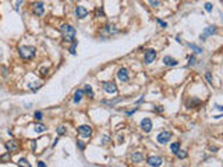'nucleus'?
Returning <instances> with one entry per match:
<instances>
[{"label": "nucleus", "mask_w": 223, "mask_h": 167, "mask_svg": "<svg viewBox=\"0 0 223 167\" xmlns=\"http://www.w3.org/2000/svg\"><path fill=\"white\" fill-rule=\"evenodd\" d=\"M34 130L37 132H39V134H42V132L46 131V127L43 125V124H35V125H34Z\"/></svg>", "instance_id": "20"}, {"label": "nucleus", "mask_w": 223, "mask_h": 167, "mask_svg": "<svg viewBox=\"0 0 223 167\" xmlns=\"http://www.w3.org/2000/svg\"><path fill=\"white\" fill-rule=\"evenodd\" d=\"M163 63L166 64V66H170V67H174V66H177L178 61L176 59H173V57H170V56H166L163 59Z\"/></svg>", "instance_id": "16"}, {"label": "nucleus", "mask_w": 223, "mask_h": 167, "mask_svg": "<svg viewBox=\"0 0 223 167\" xmlns=\"http://www.w3.org/2000/svg\"><path fill=\"white\" fill-rule=\"evenodd\" d=\"M188 46H190V49H192V50H194V52H195L197 54H198V53H202V49H201L200 46L194 45V43H188Z\"/></svg>", "instance_id": "23"}, {"label": "nucleus", "mask_w": 223, "mask_h": 167, "mask_svg": "<svg viewBox=\"0 0 223 167\" xmlns=\"http://www.w3.org/2000/svg\"><path fill=\"white\" fill-rule=\"evenodd\" d=\"M130 160L134 163H140L144 160V155L140 153V152H135V153H131L130 155Z\"/></svg>", "instance_id": "15"}, {"label": "nucleus", "mask_w": 223, "mask_h": 167, "mask_svg": "<svg viewBox=\"0 0 223 167\" xmlns=\"http://www.w3.org/2000/svg\"><path fill=\"white\" fill-rule=\"evenodd\" d=\"M216 107H218V110H220V112H222V110H223V107H222V106H220V104H216Z\"/></svg>", "instance_id": "44"}, {"label": "nucleus", "mask_w": 223, "mask_h": 167, "mask_svg": "<svg viewBox=\"0 0 223 167\" xmlns=\"http://www.w3.org/2000/svg\"><path fill=\"white\" fill-rule=\"evenodd\" d=\"M20 57L24 60H31L35 56V47L34 46H20L18 47Z\"/></svg>", "instance_id": "2"}, {"label": "nucleus", "mask_w": 223, "mask_h": 167, "mask_svg": "<svg viewBox=\"0 0 223 167\" xmlns=\"http://www.w3.org/2000/svg\"><path fill=\"white\" fill-rule=\"evenodd\" d=\"M121 99H123V98H117V99H114V100H103V103L105 104H114V103H117V102H120Z\"/></svg>", "instance_id": "26"}, {"label": "nucleus", "mask_w": 223, "mask_h": 167, "mask_svg": "<svg viewBox=\"0 0 223 167\" xmlns=\"http://www.w3.org/2000/svg\"><path fill=\"white\" fill-rule=\"evenodd\" d=\"M82 92L87 96H89V98H94V90H92V88L89 86V84H87V85L84 86V90H82Z\"/></svg>", "instance_id": "18"}, {"label": "nucleus", "mask_w": 223, "mask_h": 167, "mask_svg": "<svg viewBox=\"0 0 223 167\" xmlns=\"http://www.w3.org/2000/svg\"><path fill=\"white\" fill-rule=\"evenodd\" d=\"M10 155H11V153H9V152H7V153H6V155H3V156H0V162H3V163H7V162H10Z\"/></svg>", "instance_id": "25"}, {"label": "nucleus", "mask_w": 223, "mask_h": 167, "mask_svg": "<svg viewBox=\"0 0 223 167\" xmlns=\"http://www.w3.org/2000/svg\"><path fill=\"white\" fill-rule=\"evenodd\" d=\"M48 71H49L48 68H42V70H41V74H42V75H46V74H48Z\"/></svg>", "instance_id": "39"}, {"label": "nucleus", "mask_w": 223, "mask_h": 167, "mask_svg": "<svg viewBox=\"0 0 223 167\" xmlns=\"http://www.w3.org/2000/svg\"><path fill=\"white\" fill-rule=\"evenodd\" d=\"M170 138H172V134H170V132H169V131H162L159 135L156 136V141H158V144L165 145V144H167Z\"/></svg>", "instance_id": "6"}, {"label": "nucleus", "mask_w": 223, "mask_h": 167, "mask_svg": "<svg viewBox=\"0 0 223 167\" xmlns=\"http://www.w3.org/2000/svg\"><path fill=\"white\" fill-rule=\"evenodd\" d=\"M17 164H18V167H31V163L28 162L25 158H21V159H20L18 162H17Z\"/></svg>", "instance_id": "19"}, {"label": "nucleus", "mask_w": 223, "mask_h": 167, "mask_svg": "<svg viewBox=\"0 0 223 167\" xmlns=\"http://www.w3.org/2000/svg\"><path fill=\"white\" fill-rule=\"evenodd\" d=\"M32 11H34L35 15L41 17V15L45 14V4H43L42 1H35V3L32 4Z\"/></svg>", "instance_id": "3"}, {"label": "nucleus", "mask_w": 223, "mask_h": 167, "mask_svg": "<svg viewBox=\"0 0 223 167\" xmlns=\"http://www.w3.org/2000/svg\"><path fill=\"white\" fill-rule=\"evenodd\" d=\"M137 112V107L134 109V110H131V112H127V116H131V114H134Z\"/></svg>", "instance_id": "40"}, {"label": "nucleus", "mask_w": 223, "mask_h": 167, "mask_svg": "<svg viewBox=\"0 0 223 167\" xmlns=\"http://www.w3.org/2000/svg\"><path fill=\"white\" fill-rule=\"evenodd\" d=\"M212 9H213V6L211 4V3H206V4H205V10H206V11H212Z\"/></svg>", "instance_id": "35"}, {"label": "nucleus", "mask_w": 223, "mask_h": 167, "mask_svg": "<svg viewBox=\"0 0 223 167\" xmlns=\"http://www.w3.org/2000/svg\"><path fill=\"white\" fill-rule=\"evenodd\" d=\"M38 167H46V164L43 162H38Z\"/></svg>", "instance_id": "41"}, {"label": "nucleus", "mask_w": 223, "mask_h": 167, "mask_svg": "<svg viewBox=\"0 0 223 167\" xmlns=\"http://www.w3.org/2000/svg\"><path fill=\"white\" fill-rule=\"evenodd\" d=\"M34 117H35V120H38V121H41L42 118V112H35V114H34Z\"/></svg>", "instance_id": "31"}, {"label": "nucleus", "mask_w": 223, "mask_h": 167, "mask_svg": "<svg viewBox=\"0 0 223 167\" xmlns=\"http://www.w3.org/2000/svg\"><path fill=\"white\" fill-rule=\"evenodd\" d=\"M77 145H78V148H80V149H81V150H84V148H85V146H84V144H82L81 141H78V142H77Z\"/></svg>", "instance_id": "36"}, {"label": "nucleus", "mask_w": 223, "mask_h": 167, "mask_svg": "<svg viewBox=\"0 0 223 167\" xmlns=\"http://www.w3.org/2000/svg\"><path fill=\"white\" fill-rule=\"evenodd\" d=\"M103 34L106 36H110V35H113V34H117V29L112 24H106L105 27H103Z\"/></svg>", "instance_id": "14"}, {"label": "nucleus", "mask_w": 223, "mask_h": 167, "mask_svg": "<svg viewBox=\"0 0 223 167\" xmlns=\"http://www.w3.org/2000/svg\"><path fill=\"white\" fill-rule=\"evenodd\" d=\"M77 131H78V134H80V136L88 138V136H91V134H92V127L91 125H80Z\"/></svg>", "instance_id": "5"}, {"label": "nucleus", "mask_w": 223, "mask_h": 167, "mask_svg": "<svg viewBox=\"0 0 223 167\" xmlns=\"http://www.w3.org/2000/svg\"><path fill=\"white\" fill-rule=\"evenodd\" d=\"M148 1L152 7H159L160 6V0H148Z\"/></svg>", "instance_id": "27"}, {"label": "nucleus", "mask_w": 223, "mask_h": 167, "mask_svg": "<svg viewBox=\"0 0 223 167\" xmlns=\"http://www.w3.org/2000/svg\"><path fill=\"white\" fill-rule=\"evenodd\" d=\"M209 150H211V152H216V150H218V149H216V146H211V148H209Z\"/></svg>", "instance_id": "42"}, {"label": "nucleus", "mask_w": 223, "mask_h": 167, "mask_svg": "<svg viewBox=\"0 0 223 167\" xmlns=\"http://www.w3.org/2000/svg\"><path fill=\"white\" fill-rule=\"evenodd\" d=\"M216 34V27L215 25H209V27H206L204 29V32L201 34V41H206V38L208 36H211V35H215Z\"/></svg>", "instance_id": "7"}, {"label": "nucleus", "mask_w": 223, "mask_h": 167, "mask_svg": "<svg viewBox=\"0 0 223 167\" xmlns=\"http://www.w3.org/2000/svg\"><path fill=\"white\" fill-rule=\"evenodd\" d=\"M57 134H59V135H63V134H66V127H59V128H57Z\"/></svg>", "instance_id": "32"}, {"label": "nucleus", "mask_w": 223, "mask_h": 167, "mask_svg": "<svg viewBox=\"0 0 223 167\" xmlns=\"http://www.w3.org/2000/svg\"><path fill=\"white\" fill-rule=\"evenodd\" d=\"M117 77L120 81H123V82H127L128 79H130V77H128V71H127V68H120L117 71Z\"/></svg>", "instance_id": "13"}, {"label": "nucleus", "mask_w": 223, "mask_h": 167, "mask_svg": "<svg viewBox=\"0 0 223 167\" xmlns=\"http://www.w3.org/2000/svg\"><path fill=\"white\" fill-rule=\"evenodd\" d=\"M170 150H172L173 153H176L177 150H180V144H178V142H173V144L170 145Z\"/></svg>", "instance_id": "22"}, {"label": "nucleus", "mask_w": 223, "mask_h": 167, "mask_svg": "<svg viewBox=\"0 0 223 167\" xmlns=\"http://www.w3.org/2000/svg\"><path fill=\"white\" fill-rule=\"evenodd\" d=\"M60 32H61V36L66 42H74V38H75V29H74L70 24H63L60 27Z\"/></svg>", "instance_id": "1"}, {"label": "nucleus", "mask_w": 223, "mask_h": 167, "mask_svg": "<svg viewBox=\"0 0 223 167\" xmlns=\"http://www.w3.org/2000/svg\"><path fill=\"white\" fill-rule=\"evenodd\" d=\"M103 89H105L106 93H110V95H114V93H117V85H116L113 81H106V82H103Z\"/></svg>", "instance_id": "4"}, {"label": "nucleus", "mask_w": 223, "mask_h": 167, "mask_svg": "<svg viewBox=\"0 0 223 167\" xmlns=\"http://www.w3.org/2000/svg\"><path fill=\"white\" fill-rule=\"evenodd\" d=\"M29 89H34V90H37L38 88H39V86H41V84H39V82H35V84H29Z\"/></svg>", "instance_id": "28"}, {"label": "nucleus", "mask_w": 223, "mask_h": 167, "mask_svg": "<svg viewBox=\"0 0 223 167\" xmlns=\"http://www.w3.org/2000/svg\"><path fill=\"white\" fill-rule=\"evenodd\" d=\"M107 141H109V135H105V136H103V141H102V145L107 144Z\"/></svg>", "instance_id": "37"}, {"label": "nucleus", "mask_w": 223, "mask_h": 167, "mask_svg": "<svg viewBox=\"0 0 223 167\" xmlns=\"http://www.w3.org/2000/svg\"><path fill=\"white\" fill-rule=\"evenodd\" d=\"M57 142H59V139H57V138H56V141H55V142H53V144H52V148H55L56 145H57Z\"/></svg>", "instance_id": "43"}, {"label": "nucleus", "mask_w": 223, "mask_h": 167, "mask_svg": "<svg viewBox=\"0 0 223 167\" xmlns=\"http://www.w3.org/2000/svg\"><path fill=\"white\" fill-rule=\"evenodd\" d=\"M141 130L144 132H151V130H152V121H151V118H144L141 121Z\"/></svg>", "instance_id": "11"}, {"label": "nucleus", "mask_w": 223, "mask_h": 167, "mask_svg": "<svg viewBox=\"0 0 223 167\" xmlns=\"http://www.w3.org/2000/svg\"><path fill=\"white\" fill-rule=\"evenodd\" d=\"M95 17H105V13H103V9L102 7H96L95 9Z\"/></svg>", "instance_id": "21"}, {"label": "nucleus", "mask_w": 223, "mask_h": 167, "mask_svg": "<svg viewBox=\"0 0 223 167\" xmlns=\"http://www.w3.org/2000/svg\"><path fill=\"white\" fill-rule=\"evenodd\" d=\"M205 78H206V81L209 82V84H212V75H211V72H205Z\"/></svg>", "instance_id": "33"}, {"label": "nucleus", "mask_w": 223, "mask_h": 167, "mask_svg": "<svg viewBox=\"0 0 223 167\" xmlns=\"http://www.w3.org/2000/svg\"><path fill=\"white\" fill-rule=\"evenodd\" d=\"M176 155H177L178 159H186L187 158V150H177Z\"/></svg>", "instance_id": "24"}, {"label": "nucleus", "mask_w": 223, "mask_h": 167, "mask_svg": "<svg viewBox=\"0 0 223 167\" xmlns=\"http://www.w3.org/2000/svg\"><path fill=\"white\" fill-rule=\"evenodd\" d=\"M82 95H84V92H82L81 89L75 90V93H74V99H73L74 103H80V102H81V99H82Z\"/></svg>", "instance_id": "17"}, {"label": "nucleus", "mask_w": 223, "mask_h": 167, "mask_svg": "<svg viewBox=\"0 0 223 167\" xmlns=\"http://www.w3.org/2000/svg\"><path fill=\"white\" fill-rule=\"evenodd\" d=\"M31 146H32V150H35V149H37V141H35V139H34V141L31 142Z\"/></svg>", "instance_id": "38"}, {"label": "nucleus", "mask_w": 223, "mask_h": 167, "mask_svg": "<svg viewBox=\"0 0 223 167\" xmlns=\"http://www.w3.org/2000/svg\"><path fill=\"white\" fill-rule=\"evenodd\" d=\"M75 14H77V17L80 20H84L88 15V10L85 7H82V6H77L75 7Z\"/></svg>", "instance_id": "12"}, {"label": "nucleus", "mask_w": 223, "mask_h": 167, "mask_svg": "<svg viewBox=\"0 0 223 167\" xmlns=\"http://www.w3.org/2000/svg\"><path fill=\"white\" fill-rule=\"evenodd\" d=\"M194 64H195V56L192 54L188 57V66H194Z\"/></svg>", "instance_id": "30"}, {"label": "nucleus", "mask_w": 223, "mask_h": 167, "mask_svg": "<svg viewBox=\"0 0 223 167\" xmlns=\"http://www.w3.org/2000/svg\"><path fill=\"white\" fill-rule=\"evenodd\" d=\"M75 47H77V41H74L71 47H70V53L71 54H75Z\"/></svg>", "instance_id": "29"}, {"label": "nucleus", "mask_w": 223, "mask_h": 167, "mask_svg": "<svg viewBox=\"0 0 223 167\" xmlns=\"http://www.w3.org/2000/svg\"><path fill=\"white\" fill-rule=\"evenodd\" d=\"M146 163H148V166L151 167H159L162 163H163V160H162V158H159V156H149V158L146 159Z\"/></svg>", "instance_id": "9"}, {"label": "nucleus", "mask_w": 223, "mask_h": 167, "mask_svg": "<svg viewBox=\"0 0 223 167\" xmlns=\"http://www.w3.org/2000/svg\"><path fill=\"white\" fill-rule=\"evenodd\" d=\"M156 23L159 24L160 27H163V28H166V27H167V24H166V23H163V21H162V20H159V18H158V20H156Z\"/></svg>", "instance_id": "34"}, {"label": "nucleus", "mask_w": 223, "mask_h": 167, "mask_svg": "<svg viewBox=\"0 0 223 167\" xmlns=\"http://www.w3.org/2000/svg\"><path fill=\"white\" fill-rule=\"evenodd\" d=\"M156 59V50L154 49H148L145 52V56H144V61H145V64H151L152 61H155Z\"/></svg>", "instance_id": "8"}, {"label": "nucleus", "mask_w": 223, "mask_h": 167, "mask_svg": "<svg viewBox=\"0 0 223 167\" xmlns=\"http://www.w3.org/2000/svg\"><path fill=\"white\" fill-rule=\"evenodd\" d=\"M6 150H7L9 153H15V152L18 150V144L14 139L7 141V142H6Z\"/></svg>", "instance_id": "10"}]
</instances>
